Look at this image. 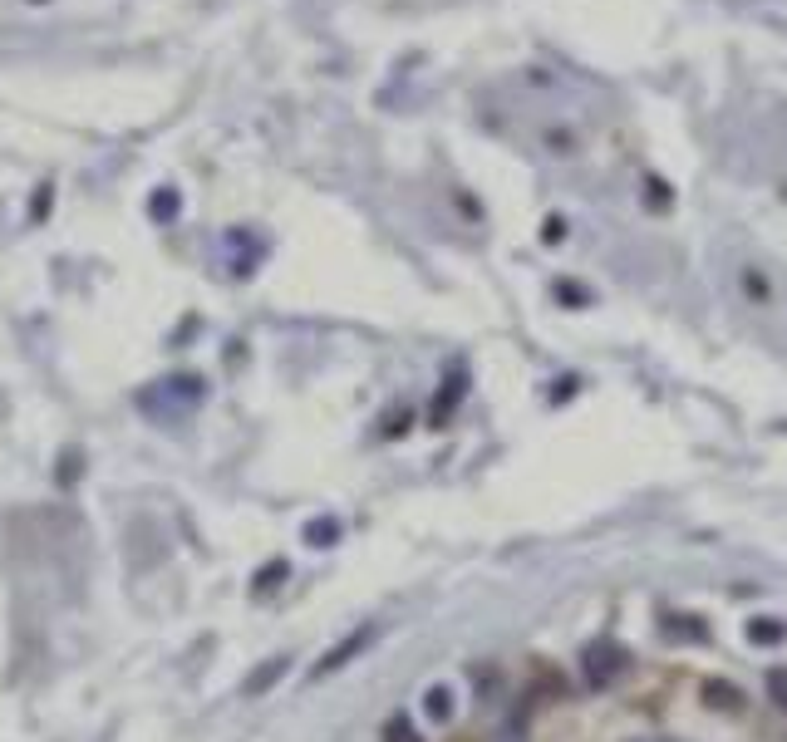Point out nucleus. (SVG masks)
Instances as JSON below:
<instances>
[{
  "mask_svg": "<svg viewBox=\"0 0 787 742\" xmlns=\"http://www.w3.org/2000/svg\"><path fill=\"white\" fill-rule=\"evenodd\" d=\"M202 394H207V384H202L197 374H173V379L153 384V389L138 399V408H143V413H158V418H182L187 408L202 403Z\"/></svg>",
  "mask_w": 787,
  "mask_h": 742,
  "instance_id": "f257e3e1",
  "label": "nucleus"
},
{
  "mask_svg": "<svg viewBox=\"0 0 787 742\" xmlns=\"http://www.w3.org/2000/svg\"><path fill=\"white\" fill-rule=\"evenodd\" d=\"M625 664H630V654H625L615 639H596V644H586V654H581V674H586L591 688H610L625 674Z\"/></svg>",
  "mask_w": 787,
  "mask_h": 742,
  "instance_id": "f03ea898",
  "label": "nucleus"
},
{
  "mask_svg": "<svg viewBox=\"0 0 787 742\" xmlns=\"http://www.w3.org/2000/svg\"><path fill=\"white\" fill-rule=\"evenodd\" d=\"M379 639V625H360V629H350L345 639H335L325 654H320V664H315V679H325V674H335V669H345L350 659H360L364 649Z\"/></svg>",
  "mask_w": 787,
  "mask_h": 742,
  "instance_id": "7ed1b4c3",
  "label": "nucleus"
},
{
  "mask_svg": "<svg viewBox=\"0 0 787 742\" xmlns=\"http://www.w3.org/2000/svg\"><path fill=\"white\" fill-rule=\"evenodd\" d=\"M463 394H468V364H453V369H448V384H443L438 399H433V418L443 423V418L463 403Z\"/></svg>",
  "mask_w": 787,
  "mask_h": 742,
  "instance_id": "20e7f679",
  "label": "nucleus"
},
{
  "mask_svg": "<svg viewBox=\"0 0 787 742\" xmlns=\"http://www.w3.org/2000/svg\"><path fill=\"white\" fill-rule=\"evenodd\" d=\"M281 674H286V659H266V664H261V669H256V674H251V679L242 684V688H246V698H261L266 688L281 679Z\"/></svg>",
  "mask_w": 787,
  "mask_h": 742,
  "instance_id": "39448f33",
  "label": "nucleus"
},
{
  "mask_svg": "<svg viewBox=\"0 0 787 742\" xmlns=\"http://www.w3.org/2000/svg\"><path fill=\"white\" fill-rule=\"evenodd\" d=\"M424 713L433 718V723H448L453 718V688L448 684H433L424 693Z\"/></svg>",
  "mask_w": 787,
  "mask_h": 742,
  "instance_id": "423d86ee",
  "label": "nucleus"
},
{
  "mask_svg": "<svg viewBox=\"0 0 787 742\" xmlns=\"http://www.w3.org/2000/svg\"><path fill=\"white\" fill-rule=\"evenodd\" d=\"M748 639H753V644H783L787 625L783 620H773V615H763V620L753 615V620H748Z\"/></svg>",
  "mask_w": 787,
  "mask_h": 742,
  "instance_id": "0eeeda50",
  "label": "nucleus"
},
{
  "mask_svg": "<svg viewBox=\"0 0 787 742\" xmlns=\"http://www.w3.org/2000/svg\"><path fill=\"white\" fill-rule=\"evenodd\" d=\"M665 634H669V639H694V644H704V639H709V634L699 629L694 615H665Z\"/></svg>",
  "mask_w": 787,
  "mask_h": 742,
  "instance_id": "6e6552de",
  "label": "nucleus"
},
{
  "mask_svg": "<svg viewBox=\"0 0 787 742\" xmlns=\"http://www.w3.org/2000/svg\"><path fill=\"white\" fill-rule=\"evenodd\" d=\"M384 742H424V738H419V728H414L404 713H394V718L384 723Z\"/></svg>",
  "mask_w": 787,
  "mask_h": 742,
  "instance_id": "1a4fd4ad",
  "label": "nucleus"
},
{
  "mask_svg": "<svg viewBox=\"0 0 787 742\" xmlns=\"http://www.w3.org/2000/svg\"><path fill=\"white\" fill-rule=\"evenodd\" d=\"M148 212H153L158 222H173V217H178V192H173V187H163V192L148 202Z\"/></svg>",
  "mask_w": 787,
  "mask_h": 742,
  "instance_id": "9d476101",
  "label": "nucleus"
},
{
  "mask_svg": "<svg viewBox=\"0 0 787 742\" xmlns=\"http://www.w3.org/2000/svg\"><path fill=\"white\" fill-rule=\"evenodd\" d=\"M335 536H340L335 521H310V526H305V541H310V546H330Z\"/></svg>",
  "mask_w": 787,
  "mask_h": 742,
  "instance_id": "9b49d317",
  "label": "nucleus"
},
{
  "mask_svg": "<svg viewBox=\"0 0 787 742\" xmlns=\"http://www.w3.org/2000/svg\"><path fill=\"white\" fill-rule=\"evenodd\" d=\"M704 698H709L714 708H728V713L738 708V688H728V684H709L704 688Z\"/></svg>",
  "mask_w": 787,
  "mask_h": 742,
  "instance_id": "f8f14e48",
  "label": "nucleus"
},
{
  "mask_svg": "<svg viewBox=\"0 0 787 742\" xmlns=\"http://www.w3.org/2000/svg\"><path fill=\"white\" fill-rule=\"evenodd\" d=\"M768 698L778 703V708H787V669L778 664V669H768Z\"/></svg>",
  "mask_w": 787,
  "mask_h": 742,
  "instance_id": "ddd939ff",
  "label": "nucleus"
},
{
  "mask_svg": "<svg viewBox=\"0 0 787 742\" xmlns=\"http://www.w3.org/2000/svg\"><path fill=\"white\" fill-rule=\"evenodd\" d=\"M286 575V561H276V566H266V571L256 575V590H271V580H281Z\"/></svg>",
  "mask_w": 787,
  "mask_h": 742,
  "instance_id": "4468645a",
  "label": "nucleus"
},
{
  "mask_svg": "<svg viewBox=\"0 0 787 742\" xmlns=\"http://www.w3.org/2000/svg\"><path fill=\"white\" fill-rule=\"evenodd\" d=\"M561 236H566V222H556V217H551V222H546V231H542V241H546V246H556Z\"/></svg>",
  "mask_w": 787,
  "mask_h": 742,
  "instance_id": "2eb2a0df",
  "label": "nucleus"
},
{
  "mask_svg": "<svg viewBox=\"0 0 787 742\" xmlns=\"http://www.w3.org/2000/svg\"><path fill=\"white\" fill-rule=\"evenodd\" d=\"M743 286H748V295H758V300L768 295V281H763V276H743Z\"/></svg>",
  "mask_w": 787,
  "mask_h": 742,
  "instance_id": "dca6fc26",
  "label": "nucleus"
}]
</instances>
